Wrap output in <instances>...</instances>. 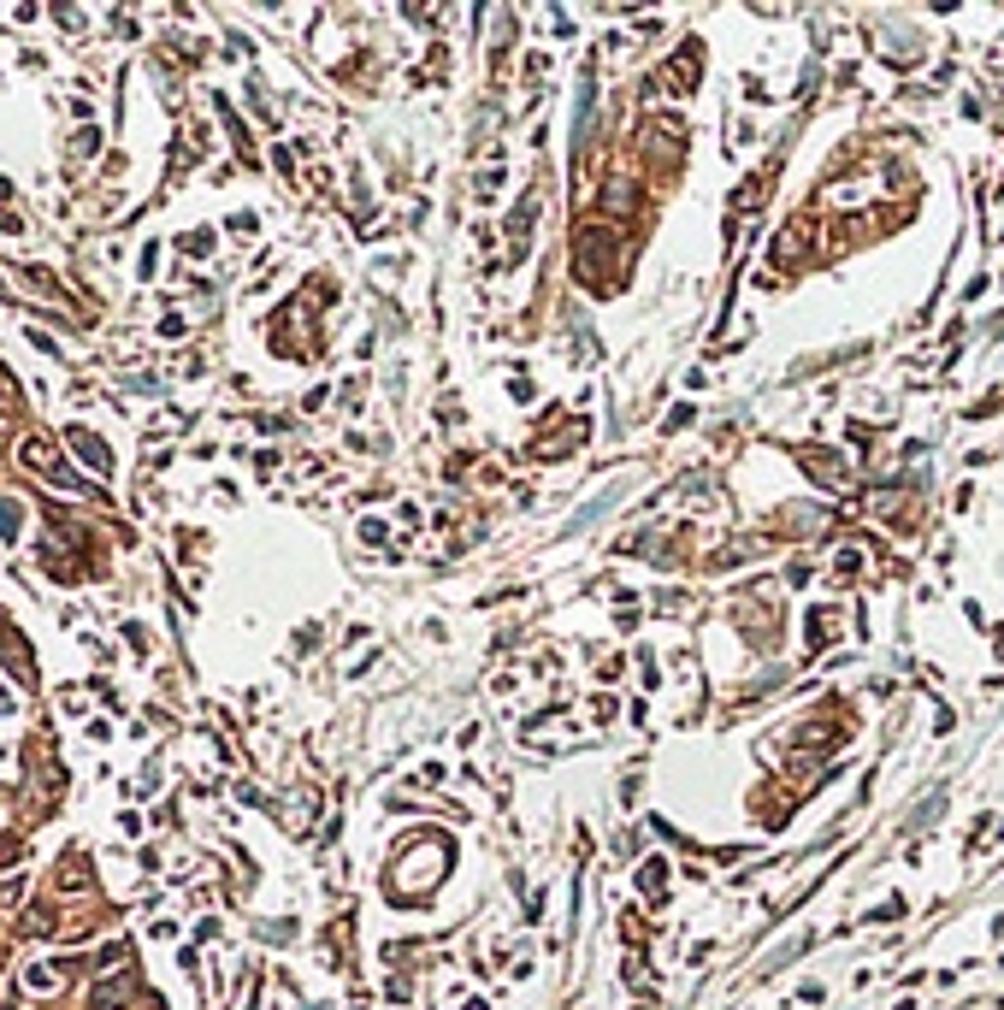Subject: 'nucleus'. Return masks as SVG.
<instances>
[{"label":"nucleus","mask_w":1004,"mask_h":1010,"mask_svg":"<svg viewBox=\"0 0 1004 1010\" xmlns=\"http://www.w3.org/2000/svg\"><path fill=\"white\" fill-rule=\"evenodd\" d=\"M71 449H77L95 473H113V455H107V443L95 438V432H71Z\"/></svg>","instance_id":"1"},{"label":"nucleus","mask_w":1004,"mask_h":1010,"mask_svg":"<svg viewBox=\"0 0 1004 1010\" xmlns=\"http://www.w3.org/2000/svg\"><path fill=\"white\" fill-rule=\"evenodd\" d=\"M24 934H30V940L54 934V916H48V910H24Z\"/></svg>","instance_id":"2"},{"label":"nucleus","mask_w":1004,"mask_h":1010,"mask_svg":"<svg viewBox=\"0 0 1004 1010\" xmlns=\"http://www.w3.org/2000/svg\"><path fill=\"white\" fill-rule=\"evenodd\" d=\"M119 999H130V981H107V987L95 993V1010H113Z\"/></svg>","instance_id":"3"},{"label":"nucleus","mask_w":1004,"mask_h":1010,"mask_svg":"<svg viewBox=\"0 0 1004 1010\" xmlns=\"http://www.w3.org/2000/svg\"><path fill=\"white\" fill-rule=\"evenodd\" d=\"M0 532H6V538L18 532V503H6V497H0Z\"/></svg>","instance_id":"4"}]
</instances>
